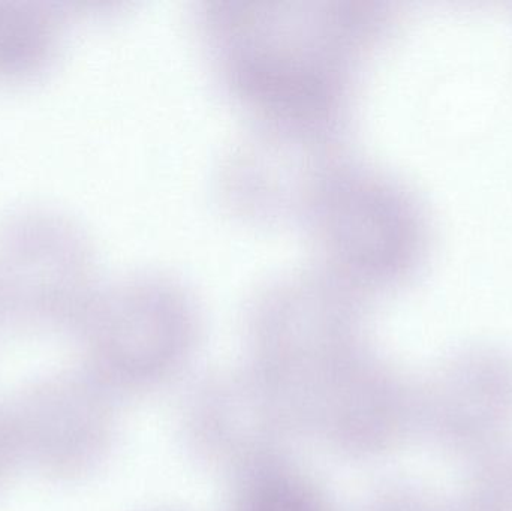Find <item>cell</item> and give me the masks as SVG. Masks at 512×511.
Listing matches in <instances>:
<instances>
[{"mask_svg":"<svg viewBox=\"0 0 512 511\" xmlns=\"http://www.w3.org/2000/svg\"><path fill=\"white\" fill-rule=\"evenodd\" d=\"M367 300L321 264L267 279L246 305L249 363L301 404L325 375L370 345Z\"/></svg>","mask_w":512,"mask_h":511,"instance_id":"obj_3","label":"cell"},{"mask_svg":"<svg viewBox=\"0 0 512 511\" xmlns=\"http://www.w3.org/2000/svg\"><path fill=\"white\" fill-rule=\"evenodd\" d=\"M99 302L104 351L119 378L159 390L185 372L203 338L204 315L183 279L135 272L108 285Z\"/></svg>","mask_w":512,"mask_h":511,"instance_id":"obj_6","label":"cell"},{"mask_svg":"<svg viewBox=\"0 0 512 511\" xmlns=\"http://www.w3.org/2000/svg\"><path fill=\"white\" fill-rule=\"evenodd\" d=\"M418 387V434L474 465L511 449L512 354L469 345L448 354Z\"/></svg>","mask_w":512,"mask_h":511,"instance_id":"obj_8","label":"cell"},{"mask_svg":"<svg viewBox=\"0 0 512 511\" xmlns=\"http://www.w3.org/2000/svg\"><path fill=\"white\" fill-rule=\"evenodd\" d=\"M304 428L346 461L372 462L418 434V387L367 345L304 396Z\"/></svg>","mask_w":512,"mask_h":511,"instance_id":"obj_7","label":"cell"},{"mask_svg":"<svg viewBox=\"0 0 512 511\" xmlns=\"http://www.w3.org/2000/svg\"><path fill=\"white\" fill-rule=\"evenodd\" d=\"M358 511H456L454 503L430 486L396 480L370 492Z\"/></svg>","mask_w":512,"mask_h":511,"instance_id":"obj_12","label":"cell"},{"mask_svg":"<svg viewBox=\"0 0 512 511\" xmlns=\"http://www.w3.org/2000/svg\"><path fill=\"white\" fill-rule=\"evenodd\" d=\"M197 32L222 89L255 119L345 132L363 56L397 14L370 0H206Z\"/></svg>","mask_w":512,"mask_h":511,"instance_id":"obj_1","label":"cell"},{"mask_svg":"<svg viewBox=\"0 0 512 511\" xmlns=\"http://www.w3.org/2000/svg\"><path fill=\"white\" fill-rule=\"evenodd\" d=\"M456 511H512V447L472 465Z\"/></svg>","mask_w":512,"mask_h":511,"instance_id":"obj_11","label":"cell"},{"mask_svg":"<svg viewBox=\"0 0 512 511\" xmlns=\"http://www.w3.org/2000/svg\"><path fill=\"white\" fill-rule=\"evenodd\" d=\"M343 132L255 119L218 168L219 197L246 221H306L322 186L346 155Z\"/></svg>","mask_w":512,"mask_h":511,"instance_id":"obj_5","label":"cell"},{"mask_svg":"<svg viewBox=\"0 0 512 511\" xmlns=\"http://www.w3.org/2000/svg\"><path fill=\"white\" fill-rule=\"evenodd\" d=\"M304 224L318 264L367 299L405 284L429 245L417 195L393 174L349 158L328 177Z\"/></svg>","mask_w":512,"mask_h":511,"instance_id":"obj_2","label":"cell"},{"mask_svg":"<svg viewBox=\"0 0 512 511\" xmlns=\"http://www.w3.org/2000/svg\"><path fill=\"white\" fill-rule=\"evenodd\" d=\"M179 429L198 462L233 479L291 458L306 435L300 401L249 362L195 381L180 405Z\"/></svg>","mask_w":512,"mask_h":511,"instance_id":"obj_4","label":"cell"},{"mask_svg":"<svg viewBox=\"0 0 512 511\" xmlns=\"http://www.w3.org/2000/svg\"><path fill=\"white\" fill-rule=\"evenodd\" d=\"M59 17L38 6L0 3V77H24L56 50Z\"/></svg>","mask_w":512,"mask_h":511,"instance_id":"obj_10","label":"cell"},{"mask_svg":"<svg viewBox=\"0 0 512 511\" xmlns=\"http://www.w3.org/2000/svg\"><path fill=\"white\" fill-rule=\"evenodd\" d=\"M227 511H336L324 486L291 458L234 477Z\"/></svg>","mask_w":512,"mask_h":511,"instance_id":"obj_9","label":"cell"}]
</instances>
